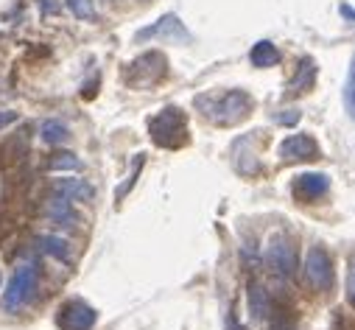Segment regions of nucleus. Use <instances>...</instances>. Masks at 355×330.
I'll return each mask as SVG.
<instances>
[{"label": "nucleus", "instance_id": "nucleus-12", "mask_svg": "<svg viewBox=\"0 0 355 330\" xmlns=\"http://www.w3.org/2000/svg\"><path fill=\"white\" fill-rule=\"evenodd\" d=\"M45 216H48L53 224H62V227H76V221H78V213L73 210L70 199H62V196H56V199L48 202Z\"/></svg>", "mask_w": 355, "mask_h": 330}, {"label": "nucleus", "instance_id": "nucleus-21", "mask_svg": "<svg viewBox=\"0 0 355 330\" xmlns=\"http://www.w3.org/2000/svg\"><path fill=\"white\" fill-rule=\"evenodd\" d=\"M37 6H40V12H42L45 17L59 15V3H56V0H37Z\"/></svg>", "mask_w": 355, "mask_h": 330}, {"label": "nucleus", "instance_id": "nucleus-14", "mask_svg": "<svg viewBox=\"0 0 355 330\" xmlns=\"http://www.w3.org/2000/svg\"><path fill=\"white\" fill-rule=\"evenodd\" d=\"M37 246L42 252H48L51 258H56V261H70V243L64 238H59V235L42 232V235H37Z\"/></svg>", "mask_w": 355, "mask_h": 330}, {"label": "nucleus", "instance_id": "nucleus-2", "mask_svg": "<svg viewBox=\"0 0 355 330\" xmlns=\"http://www.w3.org/2000/svg\"><path fill=\"white\" fill-rule=\"evenodd\" d=\"M37 283H40V269L37 266H31V263L17 266L12 280H9V286H6V291H3V311L6 313L23 311L31 302V297L37 291Z\"/></svg>", "mask_w": 355, "mask_h": 330}, {"label": "nucleus", "instance_id": "nucleus-10", "mask_svg": "<svg viewBox=\"0 0 355 330\" xmlns=\"http://www.w3.org/2000/svg\"><path fill=\"white\" fill-rule=\"evenodd\" d=\"M53 193L62 196V199H70V202H90L96 196L93 185L87 180H78V177H62L53 182Z\"/></svg>", "mask_w": 355, "mask_h": 330}, {"label": "nucleus", "instance_id": "nucleus-8", "mask_svg": "<svg viewBox=\"0 0 355 330\" xmlns=\"http://www.w3.org/2000/svg\"><path fill=\"white\" fill-rule=\"evenodd\" d=\"M327 188H330V180H327V174H319V171H305L294 180V196H300L305 202L324 196Z\"/></svg>", "mask_w": 355, "mask_h": 330}, {"label": "nucleus", "instance_id": "nucleus-24", "mask_svg": "<svg viewBox=\"0 0 355 330\" xmlns=\"http://www.w3.org/2000/svg\"><path fill=\"white\" fill-rule=\"evenodd\" d=\"M15 118H17V115H15V112H0V129H3V126H6V123H12V121H15Z\"/></svg>", "mask_w": 355, "mask_h": 330}, {"label": "nucleus", "instance_id": "nucleus-1", "mask_svg": "<svg viewBox=\"0 0 355 330\" xmlns=\"http://www.w3.org/2000/svg\"><path fill=\"white\" fill-rule=\"evenodd\" d=\"M196 107L205 112V118H210L213 123L218 126H232V123H241L254 101L243 93V90H227V93H216V96H199L196 98Z\"/></svg>", "mask_w": 355, "mask_h": 330}, {"label": "nucleus", "instance_id": "nucleus-4", "mask_svg": "<svg viewBox=\"0 0 355 330\" xmlns=\"http://www.w3.org/2000/svg\"><path fill=\"white\" fill-rule=\"evenodd\" d=\"M266 266L277 277H291L297 272V243L288 235H272L266 246Z\"/></svg>", "mask_w": 355, "mask_h": 330}, {"label": "nucleus", "instance_id": "nucleus-13", "mask_svg": "<svg viewBox=\"0 0 355 330\" xmlns=\"http://www.w3.org/2000/svg\"><path fill=\"white\" fill-rule=\"evenodd\" d=\"M249 62H252L254 67H275V64L280 62V51H277L275 42L260 40L257 45H252V51H249Z\"/></svg>", "mask_w": 355, "mask_h": 330}, {"label": "nucleus", "instance_id": "nucleus-23", "mask_svg": "<svg viewBox=\"0 0 355 330\" xmlns=\"http://www.w3.org/2000/svg\"><path fill=\"white\" fill-rule=\"evenodd\" d=\"M272 330H294V324H291V319H288V316H277V319H275V324H272Z\"/></svg>", "mask_w": 355, "mask_h": 330}, {"label": "nucleus", "instance_id": "nucleus-25", "mask_svg": "<svg viewBox=\"0 0 355 330\" xmlns=\"http://www.w3.org/2000/svg\"><path fill=\"white\" fill-rule=\"evenodd\" d=\"M341 12H344V15H347V17H352V20H355V12H352V9H349V6H341Z\"/></svg>", "mask_w": 355, "mask_h": 330}, {"label": "nucleus", "instance_id": "nucleus-15", "mask_svg": "<svg viewBox=\"0 0 355 330\" xmlns=\"http://www.w3.org/2000/svg\"><path fill=\"white\" fill-rule=\"evenodd\" d=\"M313 78H316V64L311 56H302L300 67H297V76L291 81V93H305L313 87Z\"/></svg>", "mask_w": 355, "mask_h": 330}, {"label": "nucleus", "instance_id": "nucleus-7", "mask_svg": "<svg viewBox=\"0 0 355 330\" xmlns=\"http://www.w3.org/2000/svg\"><path fill=\"white\" fill-rule=\"evenodd\" d=\"M98 313L93 305H87L84 299H67L59 313H56V324L62 330H93Z\"/></svg>", "mask_w": 355, "mask_h": 330}, {"label": "nucleus", "instance_id": "nucleus-6", "mask_svg": "<svg viewBox=\"0 0 355 330\" xmlns=\"http://www.w3.org/2000/svg\"><path fill=\"white\" fill-rule=\"evenodd\" d=\"M305 280L313 291H327L333 288V280H336V272H333V261L330 255L322 250V246H313L305 258Z\"/></svg>", "mask_w": 355, "mask_h": 330}, {"label": "nucleus", "instance_id": "nucleus-9", "mask_svg": "<svg viewBox=\"0 0 355 330\" xmlns=\"http://www.w3.org/2000/svg\"><path fill=\"white\" fill-rule=\"evenodd\" d=\"M319 154V146L311 134H291L280 143V157L283 159H313Z\"/></svg>", "mask_w": 355, "mask_h": 330}, {"label": "nucleus", "instance_id": "nucleus-22", "mask_svg": "<svg viewBox=\"0 0 355 330\" xmlns=\"http://www.w3.org/2000/svg\"><path fill=\"white\" fill-rule=\"evenodd\" d=\"M275 121H277V123L291 126V123H297V121H300V110H286V115H275Z\"/></svg>", "mask_w": 355, "mask_h": 330}, {"label": "nucleus", "instance_id": "nucleus-20", "mask_svg": "<svg viewBox=\"0 0 355 330\" xmlns=\"http://www.w3.org/2000/svg\"><path fill=\"white\" fill-rule=\"evenodd\" d=\"M347 299L355 308V258L349 261V272H347Z\"/></svg>", "mask_w": 355, "mask_h": 330}, {"label": "nucleus", "instance_id": "nucleus-16", "mask_svg": "<svg viewBox=\"0 0 355 330\" xmlns=\"http://www.w3.org/2000/svg\"><path fill=\"white\" fill-rule=\"evenodd\" d=\"M40 134H42V140H45V143H51V146H59V143H64V140L70 137V129H67L62 121L51 118V121H42V126H40Z\"/></svg>", "mask_w": 355, "mask_h": 330}, {"label": "nucleus", "instance_id": "nucleus-5", "mask_svg": "<svg viewBox=\"0 0 355 330\" xmlns=\"http://www.w3.org/2000/svg\"><path fill=\"white\" fill-rule=\"evenodd\" d=\"M137 42H148V40H162V42H171V45H188L193 37L191 31L185 28V23L176 17V15H162L157 23H151L148 28H140Z\"/></svg>", "mask_w": 355, "mask_h": 330}, {"label": "nucleus", "instance_id": "nucleus-11", "mask_svg": "<svg viewBox=\"0 0 355 330\" xmlns=\"http://www.w3.org/2000/svg\"><path fill=\"white\" fill-rule=\"evenodd\" d=\"M246 302H249V313H252L254 322L269 319V313H272V299H269V291H266L260 283H249V288H246Z\"/></svg>", "mask_w": 355, "mask_h": 330}, {"label": "nucleus", "instance_id": "nucleus-19", "mask_svg": "<svg viewBox=\"0 0 355 330\" xmlns=\"http://www.w3.org/2000/svg\"><path fill=\"white\" fill-rule=\"evenodd\" d=\"M64 3L73 12V17H78V20H96L98 17L93 0H64Z\"/></svg>", "mask_w": 355, "mask_h": 330}, {"label": "nucleus", "instance_id": "nucleus-17", "mask_svg": "<svg viewBox=\"0 0 355 330\" xmlns=\"http://www.w3.org/2000/svg\"><path fill=\"white\" fill-rule=\"evenodd\" d=\"M48 165H51V171H78L81 168V159L76 154H70V151H59V154L51 157Z\"/></svg>", "mask_w": 355, "mask_h": 330}, {"label": "nucleus", "instance_id": "nucleus-18", "mask_svg": "<svg viewBox=\"0 0 355 330\" xmlns=\"http://www.w3.org/2000/svg\"><path fill=\"white\" fill-rule=\"evenodd\" d=\"M344 107H347L349 118L355 121V56H352V62H349L347 81H344Z\"/></svg>", "mask_w": 355, "mask_h": 330}, {"label": "nucleus", "instance_id": "nucleus-3", "mask_svg": "<svg viewBox=\"0 0 355 330\" xmlns=\"http://www.w3.org/2000/svg\"><path fill=\"white\" fill-rule=\"evenodd\" d=\"M148 132H151V140L157 146H180L182 137H185V115L182 110L176 107H165L162 112H157L151 121H148Z\"/></svg>", "mask_w": 355, "mask_h": 330}]
</instances>
